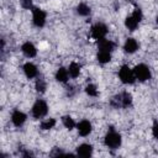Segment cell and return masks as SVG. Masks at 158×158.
<instances>
[{"label": "cell", "mask_w": 158, "mask_h": 158, "mask_svg": "<svg viewBox=\"0 0 158 158\" xmlns=\"http://www.w3.org/2000/svg\"><path fill=\"white\" fill-rule=\"evenodd\" d=\"M104 142H105V146H106V147H109V148H111V149H117V148L121 146L122 139H121V136L111 128V130L106 133V136H105V138H104Z\"/></svg>", "instance_id": "obj_1"}, {"label": "cell", "mask_w": 158, "mask_h": 158, "mask_svg": "<svg viewBox=\"0 0 158 158\" xmlns=\"http://www.w3.org/2000/svg\"><path fill=\"white\" fill-rule=\"evenodd\" d=\"M118 77L123 84H132L136 80L133 69H131L128 65H122L118 70Z\"/></svg>", "instance_id": "obj_2"}, {"label": "cell", "mask_w": 158, "mask_h": 158, "mask_svg": "<svg viewBox=\"0 0 158 158\" xmlns=\"http://www.w3.org/2000/svg\"><path fill=\"white\" fill-rule=\"evenodd\" d=\"M133 73H135L136 79H138L139 81H146V80H148V79L151 78V70H149V68H148L146 64H143V63L137 64V65L133 68Z\"/></svg>", "instance_id": "obj_3"}, {"label": "cell", "mask_w": 158, "mask_h": 158, "mask_svg": "<svg viewBox=\"0 0 158 158\" xmlns=\"http://www.w3.org/2000/svg\"><path fill=\"white\" fill-rule=\"evenodd\" d=\"M48 112V106L44 100H37L32 106V115L35 118H41Z\"/></svg>", "instance_id": "obj_4"}, {"label": "cell", "mask_w": 158, "mask_h": 158, "mask_svg": "<svg viewBox=\"0 0 158 158\" xmlns=\"http://www.w3.org/2000/svg\"><path fill=\"white\" fill-rule=\"evenodd\" d=\"M32 21L37 27H43L46 22V12L41 9L33 7L32 9Z\"/></svg>", "instance_id": "obj_5"}, {"label": "cell", "mask_w": 158, "mask_h": 158, "mask_svg": "<svg viewBox=\"0 0 158 158\" xmlns=\"http://www.w3.org/2000/svg\"><path fill=\"white\" fill-rule=\"evenodd\" d=\"M107 33V27L104 25V23H95L93 27H91V37L95 38V40H101V38H105Z\"/></svg>", "instance_id": "obj_6"}, {"label": "cell", "mask_w": 158, "mask_h": 158, "mask_svg": "<svg viewBox=\"0 0 158 158\" xmlns=\"http://www.w3.org/2000/svg\"><path fill=\"white\" fill-rule=\"evenodd\" d=\"M77 130H78V132H79L80 136H84L85 137V136H88L91 132L93 126H91V123L88 120H83V121H80L77 125Z\"/></svg>", "instance_id": "obj_7"}, {"label": "cell", "mask_w": 158, "mask_h": 158, "mask_svg": "<svg viewBox=\"0 0 158 158\" xmlns=\"http://www.w3.org/2000/svg\"><path fill=\"white\" fill-rule=\"evenodd\" d=\"M11 121H12V123H14L16 127H20V126H22V125L25 123V121H26V115H25L22 111H20V110H15V111L12 112V115H11Z\"/></svg>", "instance_id": "obj_8"}, {"label": "cell", "mask_w": 158, "mask_h": 158, "mask_svg": "<svg viewBox=\"0 0 158 158\" xmlns=\"http://www.w3.org/2000/svg\"><path fill=\"white\" fill-rule=\"evenodd\" d=\"M77 154L79 157H90L93 154V146L91 144H88V143H81L80 146L77 147Z\"/></svg>", "instance_id": "obj_9"}, {"label": "cell", "mask_w": 158, "mask_h": 158, "mask_svg": "<svg viewBox=\"0 0 158 158\" xmlns=\"http://www.w3.org/2000/svg\"><path fill=\"white\" fill-rule=\"evenodd\" d=\"M21 51L28 58H32V57H35L37 54V49H36V47L31 42H25L22 44V47H21Z\"/></svg>", "instance_id": "obj_10"}, {"label": "cell", "mask_w": 158, "mask_h": 158, "mask_svg": "<svg viewBox=\"0 0 158 158\" xmlns=\"http://www.w3.org/2000/svg\"><path fill=\"white\" fill-rule=\"evenodd\" d=\"M123 49H125V52H127V53H135V52L138 49V42H137L135 38L130 37V38L126 40V42H125V44H123Z\"/></svg>", "instance_id": "obj_11"}, {"label": "cell", "mask_w": 158, "mask_h": 158, "mask_svg": "<svg viewBox=\"0 0 158 158\" xmlns=\"http://www.w3.org/2000/svg\"><path fill=\"white\" fill-rule=\"evenodd\" d=\"M114 47H115L114 42H111V41L106 40V38H101V40H99V41H98V48H99L100 51L111 52V51L114 49Z\"/></svg>", "instance_id": "obj_12"}, {"label": "cell", "mask_w": 158, "mask_h": 158, "mask_svg": "<svg viewBox=\"0 0 158 158\" xmlns=\"http://www.w3.org/2000/svg\"><path fill=\"white\" fill-rule=\"evenodd\" d=\"M23 73H25V75L27 77V78H35L36 75H37V67L33 64V63H26L25 65H23Z\"/></svg>", "instance_id": "obj_13"}, {"label": "cell", "mask_w": 158, "mask_h": 158, "mask_svg": "<svg viewBox=\"0 0 158 158\" xmlns=\"http://www.w3.org/2000/svg\"><path fill=\"white\" fill-rule=\"evenodd\" d=\"M68 77H69V73H68V69H65V68H59L56 73V79L60 83H67Z\"/></svg>", "instance_id": "obj_14"}, {"label": "cell", "mask_w": 158, "mask_h": 158, "mask_svg": "<svg viewBox=\"0 0 158 158\" xmlns=\"http://www.w3.org/2000/svg\"><path fill=\"white\" fill-rule=\"evenodd\" d=\"M125 26L130 30V31H135L138 26V21L133 17V16H127L125 20Z\"/></svg>", "instance_id": "obj_15"}, {"label": "cell", "mask_w": 158, "mask_h": 158, "mask_svg": "<svg viewBox=\"0 0 158 158\" xmlns=\"http://www.w3.org/2000/svg\"><path fill=\"white\" fill-rule=\"evenodd\" d=\"M68 73H69V75L72 78H77L79 75V73H80V65L78 63H75V62L70 63L69 68H68Z\"/></svg>", "instance_id": "obj_16"}, {"label": "cell", "mask_w": 158, "mask_h": 158, "mask_svg": "<svg viewBox=\"0 0 158 158\" xmlns=\"http://www.w3.org/2000/svg\"><path fill=\"white\" fill-rule=\"evenodd\" d=\"M96 58H98L99 63L105 64V63H107V62L111 60V54H110V52H106V51H99Z\"/></svg>", "instance_id": "obj_17"}, {"label": "cell", "mask_w": 158, "mask_h": 158, "mask_svg": "<svg viewBox=\"0 0 158 158\" xmlns=\"http://www.w3.org/2000/svg\"><path fill=\"white\" fill-rule=\"evenodd\" d=\"M120 98H121V106H122V107H127V106L131 105V102H132V96H131L130 93L125 91V93L120 94Z\"/></svg>", "instance_id": "obj_18"}, {"label": "cell", "mask_w": 158, "mask_h": 158, "mask_svg": "<svg viewBox=\"0 0 158 158\" xmlns=\"http://www.w3.org/2000/svg\"><path fill=\"white\" fill-rule=\"evenodd\" d=\"M77 12H78L80 16H88V15L90 14V7H89L86 4L81 2V4H79V5L77 6Z\"/></svg>", "instance_id": "obj_19"}, {"label": "cell", "mask_w": 158, "mask_h": 158, "mask_svg": "<svg viewBox=\"0 0 158 158\" xmlns=\"http://www.w3.org/2000/svg\"><path fill=\"white\" fill-rule=\"evenodd\" d=\"M62 122H63V125L68 128V130H73L74 127H75V122H74V120L70 117V116H63L62 117Z\"/></svg>", "instance_id": "obj_20"}, {"label": "cell", "mask_w": 158, "mask_h": 158, "mask_svg": "<svg viewBox=\"0 0 158 158\" xmlns=\"http://www.w3.org/2000/svg\"><path fill=\"white\" fill-rule=\"evenodd\" d=\"M56 126V120L54 118H48L41 122V128L42 130H51Z\"/></svg>", "instance_id": "obj_21"}, {"label": "cell", "mask_w": 158, "mask_h": 158, "mask_svg": "<svg viewBox=\"0 0 158 158\" xmlns=\"http://www.w3.org/2000/svg\"><path fill=\"white\" fill-rule=\"evenodd\" d=\"M85 91H86V94H88L89 96H96V95H98V89H96V86H95L94 84L86 85Z\"/></svg>", "instance_id": "obj_22"}, {"label": "cell", "mask_w": 158, "mask_h": 158, "mask_svg": "<svg viewBox=\"0 0 158 158\" xmlns=\"http://www.w3.org/2000/svg\"><path fill=\"white\" fill-rule=\"evenodd\" d=\"M36 90L38 93H44L46 91V83L42 80V79H38L36 81Z\"/></svg>", "instance_id": "obj_23"}, {"label": "cell", "mask_w": 158, "mask_h": 158, "mask_svg": "<svg viewBox=\"0 0 158 158\" xmlns=\"http://www.w3.org/2000/svg\"><path fill=\"white\" fill-rule=\"evenodd\" d=\"M132 16H133L138 22H139V21L142 20V17H143V14H142V11H141L139 9H135V11H133Z\"/></svg>", "instance_id": "obj_24"}, {"label": "cell", "mask_w": 158, "mask_h": 158, "mask_svg": "<svg viewBox=\"0 0 158 158\" xmlns=\"http://www.w3.org/2000/svg\"><path fill=\"white\" fill-rule=\"evenodd\" d=\"M21 6L23 9H32V0H21Z\"/></svg>", "instance_id": "obj_25"}, {"label": "cell", "mask_w": 158, "mask_h": 158, "mask_svg": "<svg viewBox=\"0 0 158 158\" xmlns=\"http://www.w3.org/2000/svg\"><path fill=\"white\" fill-rule=\"evenodd\" d=\"M152 135L154 138H158V121L153 123V127H152Z\"/></svg>", "instance_id": "obj_26"}, {"label": "cell", "mask_w": 158, "mask_h": 158, "mask_svg": "<svg viewBox=\"0 0 158 158\" xmlns=\"http://www.w3.org/2000/svg\"><path fill=\"white\" fill-rule=\"evenodd\" d=\"M156 21H157V23H158V15H157V17H156Z\"/></svg>", "instance_id": "obj_27"}]
</instances>
